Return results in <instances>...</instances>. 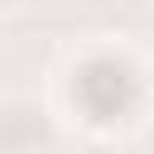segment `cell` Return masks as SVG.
<instances>
[{"instance_id": "6da1fadb", "label": "cell", "mask_w": 154, "mask_h": 154, "mask_svg": "<svg viewBox=\"0 0 154 154\" xmlns=\"http://www.w3.org/2000/svg\"><path fill=\"white\" fill-rule=\"evenodd\" d=\"M77 101H82L96 120L125 116L130 101H135V77H130V67H125V63H111V58L87 63L82 77H77Z\"/></svg>"}]
</instances>
